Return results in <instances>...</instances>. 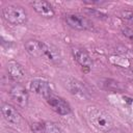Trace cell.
<instances>
[{"mask_svg": "<svg viewBox=\"0 0 133 133\" xmlns=\"http://www.w3.org/2000/svg\"><path fill=\"white\" fill-rule=\"evenodd\" d=\"M86 115H87V119H88L89 124L99 131L107 133L110 129L113 128L112 118L110 117V115L107 112H105L102 109L90 107L87 110Z\"/></svg>", "mask_w": 133, "mask_h": 133, "instance_id": "6da1fadb", "label": "cell"}, {"mask_svg": "<svg viewBox=\"0 0 133 133\" xmlns=\"http://www.w3.org/2000/svg\"><path fill=\"white\" fill-rule=\"evenodd\" d=\"M3 18L10 24L21 25L27 20V12L19 5H6L2 8Z\"/></svg>", "mask_w": 133, "mask_h": 133, "instance_id": "7a4b0ae2", "label": "cell"}, {"mask_svg": "<svg viewBox=\"0 0 133 133\" xmlns=\"http://www.w3.org/2000/svg\"><path fill=\"white\" fill-rule=\"evenodd\" d=\"M45 100L48 103V105L52 108V110H54L56 113L60 115H66L71 113V106L61 97H58L52 92L47 98H45Z\"/></svg>", "mask_w": 133, "mask_h": 133, "instance_id": "3957f363", "label": "cell"}, {"mask_svg": "<svg viewBox=\"0 0 133 133\" xmlns=\"http://www.w3.org/2000/svg\"><path fill=\"white\" fill-rule=\"evenodd\" d=\"M66 24L76 30H86L91 27V23L83 16L77 14H69L64 17Z\"/></svg>", "mask_w": 133, "mask_h": 133, "instance_id": "277c9868", "label": "cell"}, {"mask_svg": "<svg viewBox=\"0 0 133 133\" xmlns=\"http://www.w3.org/2000/svg\"><path fill=\"white\" fill-rule=\"evenodd\" d=\"M39 57H43L44 59L53 62V63H57L60 61V52L59 50L54 47L51 44L45 43V42H41V54Z\"/></svg>", "mask_w": 133, "mask_h": 133, "instance_id": "5b68a950", "label": "cell"}, {"mask_svg": "<svg viewBox=\"0 0 133 133\" xmlns=\"http://www.w3.org/2000/svg\"><path fill=\"white\" fill-rule=\"evenodd\" d=\"M64 86L70 90V92L78 98L84 99L88 97V91L86 87L78 80L73 79V78H68L64 82Z\"/></svg>", "mask_w": 133, "mask_h": 133, "instance_id": "8992f818", "label": "cell"}, {"mask_svg": "<svg viewBox=\"0 0 133 133\" xmlns=\"http://www.w3.org/2000/svg\"><path fill=\"white\" fill-rule=\"evenodd\" d=\"M9 94H10V97L12 98V100L17 103V105H19L20 107L27 106L28 94H27V90L25 89V87H23L20 84H16L10 88Z\"/></svg>", "mask_w": 133, "mask_h": 133, "instance_id": "52a82bcc", "label": "cell"}, {"mask_svg": "<svg viewBox=\"0 0 133 133\" xmlns=\"http://www.w3.org/2000/svg\"><path fill=\"white\" fill-rule=\"evenodd\" d=\"M30 89L33 92H35L39 96H43L44 98H47L49 95H51L53 92L50 87L49 82L44 79H33L30 82Z\"/></svg>", "mask_w": 133, "mask_h": 133, "instance_id": "ba28073f", "label": "cell"}, {"mask_svg": "<svg viewBox=\"0 0 133 133\" xmlns=\"http://www.w3.org/2000/svg\"><path fill=\"white\" fill-rule=\"evenodd\" d=\"M1 112L3 117L6 122H8L11 125H20L22 117L20 113L9 104H2L1 106Z\"/></svg>", "mask_w": 133, "mask_h": 133, "instance_id": "9c48e42d", "label": "cell"}, {"mask_svg": "<svg viewBox=\"0 0 133 133\" xmlns=\"http://www.w3.org/2000/svg\"><path fill=\"white\" fill-rule=\"evenodd\" d=\"M72 55L74 57V59L82 66V68H86V69H90L92 65V61L89 57V55L87 54V52L79 47H73L72 48Z\"/></svg>", "mask_w": 133, "mask_h": 133, "instance_id": "30bf717a", "label": "cell"}, {"mask_svg": "<svg viewBox=\"0 0 133 133\" xmlns=\"http://www.w3.org/2000/svg\"><path fill=\"white\" fill-rule=\"evenodd\" d=\"M32 7L39 16L44 18H52L54 16V9L52 5L47 1H44V0L34 1L32 3Z\"/></svg>", "mask_w": 133, "mask_h": 133, "instance_id": "8fae6325", "label": "cell"}, {"mask_svg": "<svg viewBox=\"0 0 133 133\" xmlns=\"http://www.w3.org/2000/svg\"><path fill=\"white\" fill-rule=\"evenodd\" d=\"M6 71H7L9 78L16 82H20L21 80H23V78L25 76L23 68L21 66V64H19L16 61H8Z\"/></svg>", "mask_w": 133, "mask_h": 133, "instance_id": "7c38bea8", "label": "cell"}, {"mask_svg": "<svg viewBox=\"0 0 133 133\" xmlns=\"http://www.w3.org/2000/svg\"><path fill=\"white\" fill-rule=\"evenodd\" d=\"M32 129L36 133H61L60 127L52 122H43L38 124H34Z\"/></svg>", "mask_w": 133, "mask_h": 133, "instance_id": "4fadbf2b", "label": "cell"}, {"mask_svg": "<svg viewBox=\"0 0 133 133\" xmlns=\"http://www.w3.org/2000/svg\"><path fill=\"white\" fill-rule=\"evenodd\" d=\"M25 49L27 52L35 57H39L41 54V42L36 39H28L25 43Z\"/></svg>", "mask_w": 133, "mask_h": 133, "instance_id": "5bb4252c", "label": "cell"}, {"mask_svg": "<svg viewBox=\"0 0 133 133\" xmlns=\"http://www.w3.org/2000/svg\"><path fill=\"white\" fill-rule=\"evenodd\" d=\"M123 18H124V19H126L127 21H129L130 23H132V24H133V10L123 12Z\"/></svg>", "mask_w": 133, "mask_h": 133, "instance_id": "9a60e30c", "label": "cell"}, {"mask_svg": "<svg viewBox=\"0 0 133 133\" xmlns=\"http://www.w3.org/2000/svg\"><path fill=\"white\" fill-rule=\"evenodd\" d=\"M107 133H126L125 131H123V130H121V129H116V128H112V129H110Z\"/></svg>", "mask_w": 133, "mask_h": 133, "instance_id": "2e32d148", "label": "cell"}, {"mask_svg": "<svg viewBox=\"0 0 133 133\" xmlns=\"http://www.w3.org/2000/svg\"><path fill=\"white\" fill-rule=\"evenodd\" d=\"M5 133H14V132H10V131H7V132H5Z\"/></svg>", "mask_w": 133, "mask_h": 133, "instance_id": "e0dca14e", "label": "cell"}]
</instances>
